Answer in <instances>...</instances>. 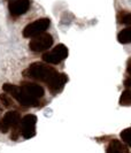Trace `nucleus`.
I'll return each instance as SVG.
<instances>
[{"mask_svg": "<svg viewBox=\"0 0 131 153\" xmlns=\"http://www.w3.org/2000/svg\"><path fill=\"white\" fill-rule=\"evenodd\" d=\"M1 111H2V106H1V104H0V113H1Z\"/></svg>", "mask_w": 131, "mask_h": 153, "instance_id": "obj_17", "label": "nucleus"}, {"mask_svg": "<svg viewBox=\"0 0 131 153\" xmlns=\"http://www.w3.org/2000/svg\"><path fill=\"white\" fill-rule=\"evenodd\" d=\"M31 7V0H12L8 4L9 13L13 17L25 14Z\"/></svg>", "mask_w": 131, "mask_h": 153, "instance_id": "obj_8", "label": "nucleus"}, {"mask_svg": "<svg viewBox=\"0 0 131 153\" xmlns=\"http://www.w3.org/2000/svg\"><path fill=\"white\" fill-rule=\"evenodd\" d=\"M54 39L52 37L51 33L48 32H43L38 36L31 38V40L29 42V48H30L32 52H45L48 48H51L53 45Z\"/></svg>", "mask_w": 131, "mask_h": 153, "instance_id": "obj_4", "label": "nucleus"}, {"mask_svg": "<svg viewBox=\"0 0 131 153\" xmlns=\"http://www.w3.org/2000/svg\"><path fill=\"white\" fill-rule=\"evenodd\" d=\"M117 39L121 44H129L131 42V28H127V29H123L122 31L118 32L117 35Z\"/></svg>", "mask_w": 131, "mask_h": 153, "instance_id": "obj_11", "label": "nucleus"}, {"mask_svg": "<svg viewBox=\"0 0 131 153\" xmlns=\"http://www.w3.org/2000/svg\"><path fill=\"white\" fill-rule=\"evenodd\" d=\"M121 138L123 140V143L127 146H129L131 144V139H130V128H127L121 132Z\"/></svg>", "mask_w": 131, "mask_h": 153, "instance_id": "obj_15", "label": "nucleus"}, {"mask_svg": "<svg viewBox=\"0 0 131 153\" xmlns=\"http://www.w3.org/2000/svg\"><path fill=\"white\" fill-rule=\"evenodd\" d=\"M131 98H130V89H125L120 98V105L122 106H130Z\"/></svg>", "mask_w": 131, "mask_h": 153, "instance_id": "obj_14", "label": "nucleus"}, {"mask_svg": "<svg viewBox=\"0 0 131 153\" xmlns=\"http://www.w3.org/2000/svg\"><path fill=\"white\" fill-rule=\"evenodd\" d=\"M20 121H21V115L16 111H9L5 116L2 117L0 122V130L4 134L10 131V139L17 140L20 137Z\"/></svg>", "mask_w": 131, "mask_h": 153, "instance_id": "obj_3", "label": "nucleus"}, {"mask_svg": "<svg viewBox=\"0 0 131 153\" xmlns=\"http://www.w3.org/2000/svg\"><path fill=\"white\" fill-rule=\"evenodd\" d=\"M23 76L37 82H41L48 88L53 94L62 91L63 86L68 82V76L45 62H33L23 70Z\"/></svg>", "mask_w": 131, "mask_h": 153, "instance_id": "obj_1", "label": "nucleus"}, {"mask_svg": "<svg viewBox=\"0 0 131 153\" xmlns=\"http://www.w3.org/2000/svg\"><path fill=\"white\" fill-rule=\"evenodd\" d=\"M124 85H125L127 89H130V76L127 77V79H125V82H124Z\"/></svg>", "mask_w": 131, "mask_h": 153, "instance_id": "obj_16", "label": "nucleus"}, {"mask_svg": "<svg viewBox=\"0 0 131 153\" xmlns=\"http://www.w3.org/2000/svg\"><path fill=\"white\" fill-rule=\"evenodd\" d=\"M106 153H130V150L129 146L120 142L118 139H110L108 142Z\"/></svg>", "mask_w": 131, "mask_h": 153, "instance_id": "obj_10", "label": "nucleus"}, {"mask_svg": "<svg viewBox=\"0 0 131 153\" xmlns=\"http://www.w3.org/2000/svg\"><path fill=\"white\" fill-rule=\"evenodd\" d=\"M20 86H21L27 93H29L31 97H33V98H36V99L43 100V98H44V94H45L44 88H43L41 85L32 82V81H31V82L30 81H24V82L21 83Z\"/></svg>", "mask_w": 131, "mask_h": 153, "instance_id": "obj_9", "label": "nucleus"}, {"mask_svg": "<svg viewBox=\"0 0 131 153\" xmlns=\"http://www.w3.org/2000/svg\"><path fill=\"white\" fill-rule=\"evenodd\" d=\"M36 124H37V116L33 114H28L21 117L20 121V136H22L25 139L36 136Z\"/></svg>", "mask_w": 131, "mask_h": 153, "instance_id": "obj_7", "label": "nucleus"}, {"mask_svg": "<svg viewBox=\"0 0 131 153\" xmlns=\"http://www.w3.org/2000/svg\"><path fill=\"white\" fill-rule=\"evenodd\" d=\"M8 1H12V0H8Z\"/></svg>", "mask_w": 131, "mask_h": 153, "instance_id": "obj_18", "label": "nucleus"}, {"mask_svg": "<svg viewBox=\"0 0 131 153\" xmlns=\"http://www.w3.org/2000/svg\"><path fill=\"white\" fill-rule=\"evenodd\" d=\"M51 21L47 17H43V19H38L32 23H29L25 28L23 29V37L25 38H33L36 36H38L40 33L45 32L47 28L50 27Z\"/></svg>", "mask_w": 131, "mask_h": 153, "instance_id": "obj_6", "label": "nucleus"}, {"mask_svg": "<svg viewBox=\"0 0 131 153\" xmlns=\"http://www.w3.org/2000/svg\"><path fill=\"white\" fill-rule=\"evenodd\" d=\"M117 22L121 24L130 25L131 23V14L129 10H120L117 13Z\"/></svg>", "mask_w": 131, "mask_h": 153, "instance_id": "obj_12", "label": "nucleus"}, {"mask_svg": "<svg viewBox=\"0 0 131 153\" xmlns=\"http://www.w3.org/2000/svg\"><path fill=\"white\" fill-rule=\"evenodd\" d=\"M0 101H1L0 104L6 108H12L15 106V102H14L13 98L10 96H8L7 93H1L0 94Z\"/></svg>", "mask_w": 131, "mask_h": 153, "instance_id": "obj_13", "label": "nucleus"}, {"mask_svg": "<svg viewBox=\"0 0 131 153\" xmlns=\"http://www.w3.org/2000/svg\"><path fill=\"white\" fill-rule=\"evenodd\" d=\"M2 90L7 93L8 96L13 97L14 99L24 108L29 107H43L45 101L40 99H36L33 97H31L29 93L24 91L23 89L20 85L10 84V83H6L2 85Z\"/></svg>", "mask_w": 131, "mask_h": 153, "instance_id": "obj_2", "label": "nucleus"}, {"mask_svg": "<svg viewBox=\"0 0 131 153\" xmlns=\"http://www.w3.org/2000/svg\"><path fill=\"white\" fill-rule=\"evenodd\" d=\"M68 56V48L64 44H59L51 51L43 54V60L47 65H59Z\"/></svg>", "mask_w": 131, "mask_h": 153, "instance_id": "obj_5", "label": "nucleus"}]
</instances>
